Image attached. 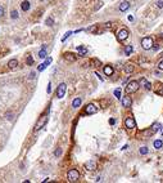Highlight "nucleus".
I'll return each instance as SVG.
<instances>
[{
  "mask_svg": "<svg viewBox=\"0 0 163 183\" xmlns=\"http://www.w3.org/2000/svg\"><path fill=\"white\" fill-rule=\"evenodd\" d=\"M104 74L107 75V76H112L113 75V72H114V70H113V67L110 66V65H107V66H104Z\"/></svg>",
  "mask_w": 163,
  "mask_h": 183,
  "instance_id": "nucleus-13",
  "label": "nucleus"
},
{
  "mask_svg": "<svg viewBox=\"0 0 163 183\" xmlns=\"http://www.w3.org/2000/svg\"><path fill=\"white\" fill-rule=\"evenodd\" d=\"M132 50H134V47H132V45H127V47L125 48V53H126L127 56H130V54H131Z\"/></svg>",
  "mask_w": 163,
  "mask_h": 183,
  "instance_id": "nucleus-24",
  "label": "nucleus"
},
{
  "mask_svg": "<svg viewBox=\"0 0 163 183\" xmlns=\"http://www.w3.org/2000/svg\"><path fill=\"white\" fill-rule=\"evenodd\" d=\"M85 112L87 113V115H94V113L98 112V108H96V106L90 103V104H87L86 107H85Z\"/></svg>",
  "mask_w": 163,
  "mask_h": 183,
  "instance_id": "nucleus-8",
  "label": "nucleus"
},
{
  "mask_svg": "<svg viewBox=\"0 0 163 183\" xmlns=\"http://www.w3.org/2000/svg\"><path fill=\"white\" fill-rule=\"evenodd\" d=\"M139 85H140V87H144L146 90H150V89H152V84H150L149 81H148L145 78H141V79H140Z\"/></svg>",
  "mask_w": 163,
  "mask_h": 183,
  "instance_id": "nucleus-9",
  "label": "nucleus"
},
{
  "mask_svg": "<svg viewBox=\"0 0 163 183\" xmlns=\"http://www.w3.org/2000/svg\"><path fill=\"white\" fill-rule=\"evenodd\" d=\"M30 78H31V79H33V78H35V72H31V75H30Z\"/></svg>",
  "mask_w": 163,
  "mask_h": 183,
  "instance_id": "nucleus-42",
  "label": "nucleus"
},
{
  "mask_svg": "<svg viewBox=\"0 0 163 183\" xmlns=\"http://www.w3.org/2000/svg\"><path fill=\"white\" fill-rule=\"evenodd\" d=\"M90 65L91 66H94V67H98V66H100L101 65V62L99 59H96V58H93L91 61H90Z\"/></svg>",
  "mask_w": 163,
  "mask_h": 183,
  "instance_id": "nucleus-22",
  "label": "nucleus"
},
{
  "mask_svg": "<svg viewBox=\"0 0 163 183\" xmlns=\"http://www.w3.org/2000/svg\"><path fill=\"white\" fill-rule=\"evenodd\" d=\"M10 116H13V113H6V117H8V119H9V120H10V119H12V117H10Z\"/></svg>",
  "mask_w": 163,
  "mask_h": 183,
  "instance_id": "nucleus-38",
  "label": "nucleus"
},
{
  "mask_svg": "<svg viewBox=\"0 0 163 183\" xmlns=\"http://www.w3.org/2000/svg\"><path fill=\"white\" fill-rule=\"evenodd\" d=\"M3 14H4V8L0 5V17H3Z\"/></svg>",
  "mask_w": 163,
  "mask_h": 183,
  "instance_id": "nucleus-37",
  "label": "nucleus"
},
{
  "mask_svg": "<svg viewBox=\"0 0 163 183\" xmlns=\"http://www.w3.org/2000/svg\"><path fill=\"white\" fill-rule=\"evenodd\" d=\"M81 102H82V99H81V98H75V99H73V102H72V107H73V108H78L80 106H81Z\"/></svg>",
  "mask_w": 163,
  "mask_h": 183,
  "instance_id": "nucleus-18",
  "label": "nucleus"
},
{
  "mask_svg": "<svg viewBox=\"0 0 163 183\" xmlns=\"http://www.w3.org/2000/svg\"><path fill=\"white\" fill-rule=\"evenodd\" d=\"M125 126L127 128V129H134V128H136V121H135V119L132 117V116L126 117V120H125Z\"/></svg>",
  "mask_w": 163,
  "mask_h": 183,
  "instance_id": "nucleus-6",
  "label": "nucleus"
},
{
  "mask_svg": "<svg viewBox=\"0 0 163 183\" xmlns=\"http://www.w3.org/2000/svg\"><path fill=\"white\" fill-rule=\"evenodd\" d=\"M67 178H68L69 182H77L78 178H80V173H78V170H76V169H71V170L68 172V174H67Z\"/></svg>",
  "mask_w": 163,
  "mask_h": 183,
  "instance_id": "nucleus-4",
  "label": "nucleus"
},
{
  "mask_svg": "<svg viewBox=\"0 0 163 183\" xmlns=\"http://www.w3.org/2000/svg\"><path fill=\"white\" fill-rule=\"evenodd\" d=\"M129 35L130 34H129L127 28H121V30H118V31H117V39L120 41H125L129 37Z\"/></svg>",
  "mask_w": 163,
  "mask_h": 183,
  "instance_id": "nucleus-5",
  "label": "nucleus"
},
{
  "mask_svg": "<svg viewBox=\"0 0 163 183\" xmlns=\"http://www.w3.org/2000/svg\"><path fill=\"white\" fill-rule=\"evenodd\" d=\"M51 85H50V83H49V85H48V93H50V92H51V88H50Z\"/></svg>",
  "mask_w": 163,
  "mask_h": 183,
  "instance_id": "nucleus-39",
  "label": "nucleus"
},
{
  "mask_svg": "<svg viewBox=\"0 0 163 183\" xmlns=\"http://www.w3.org/2000/svg\"><path fill=\"white\" fill-rule=\"evenodd\" d=\"M46 56H48V53H46V47L44 45L42 49L39 52V57H40V58H46Z\"/></svg>",
  "mask_w": 163,
  "mask_h": 183,
  "instance_id": "nucleus-20",
  "label": "nucleus"
},
{
  "mask_svg": "<svg viewBox=\"0 0 163 183\" xmlns=\"http://www.w3.org/2000/svg\"><path fill=\"white\" fill-rule=\"evenodd\" d=\"M105 26H107L108 28H110V27H112V23H110V22H109V23H105Z\"/></svg>",
  "mask_w": 163,
  "mask_h": 183,
  "instance_id": "nucleus-41",
  "label": "nucleus"
},
{
  "mask_svg": "<svg viewBox=\"0 0 163 183\" xmlns=\"http://www.w3.org/2000/svg\"><path fill=\"white\" fill-rule=\"evenodd\" d=\"M159 132H161V134H163V126H161V129H159Z\"/></svg>",
  "mask_w": 163,
  "mask_h": 183,
  "instance_id": "nucleus-43",
  "label": "nucleus"
},
{
  "mask_svg": "<svg viewBox=\"0 0 163 183\" xmlns=\"http://www.w3.org/2000/svg\"><path fill=\"white\" fill-rule=\"evenodd\" d=\"M141 47L144 50H149L153 48V39L149 36H146V37H143V40H141Z\"/></svg>",
  "mask_w": 163,
  "mask_h": 183,
  "instance_id": "nucleus-2",
  "label": "nucleus"
},
{
  "mask_svg": "<svg viewBox=\"0 0 163 183\" xmlns=\"http://www.w3.org/2000/svg\"><path fill=\"white\" fill-rule=\"evenodd\" d=\"M137 89H139V83L135 81V80H132V81H130L127 85H126V93H127V94L135 93Z\"/></svg>",
  "mask_w": 163,
  "mask_h": 183,
  "instance_id": "nucleus-1",
  "label": "nucleus"
},
{
  "mask_svg": "<svg viewBox=\"0 0 163 183\" xmlns=\"http://www.w3.org/2000/svg\"><path fill=\"white\" fill-rule=\"evenodd\" d=\"M46 66H48V65H46L45 62H44V63H41V65L37 67V70H39V71H44V70H45V68H46Z\"/></svg>",
  "mask_w": 163,
  "mask_h": 183,
  "instance_id": "nucleus-30",
  "label": "nucleus"
},
{
  "mask_svg": "<svg viewBox=\"0 0 163 183\" xmlns=\"http://www.w3.org/2000/svg\"><path fill=\"white\" fill-rule=\"evenodd\" d=\"M46 123H48V116H46V115H42V116L37 120L36 125H35V132H37V130H40V129H42L44 126H45Z\"/></svg>",
  "mask_w": 163,
  "mask_h": 183,
  "instance_id": "nucleus-3",
  "label": "nucleus"
},
{
  "mask_svg": "<svg viewBox=\"0 0 163 183\" xmlns=\"http://www.w3.org/2000/svg\"><path fill=\"white\" fill-rule=\"evenodd\" d=\"M10 17H12L13 19H17V18H18V12H17V10H12Z\"/></svg>",
  "mask_w": 163,
  "mask_h": 183,
  "instance_id": "nucleus-27",
  "label": "nucleus"
},
{
  "mask_svg": "<svg viewBox=\"0 0 163 183\" xmlns=\"http://www.w3.org/2000/svg\"><path fill=\"white\" fill-rule=\"evenodd\" d=\"M65 89H67V85H65L64 83L59 84V87H58V89H57V97H58V98H63L64 94H65Z\"/></svg>",
  "mask_w": 163,
  "mask_h": 183,
  "instance_id": "nucleus-7",
  "label": "nucleus"
},
{
  "mask_svg": "<svg viewBox=\"0 0 163 183\" xmlns=\"http://www.w3.org/2000/svg\"><path fill=\"white\" fill-rule=\"evenodd\" d=\"M54 155H55L57 157H58V156H61V155H62V148H57L55 152H54Z\"/></svg>",
  "mask_w": 163,
  "mask_h": 183,
  "instance_id": "nucleus-31",
  "label": "nucleus"
},
{
  "mask_svg": "<svg viewBox=\"0 0 163 183\" xmlns=\"http://www.w3.org/2000/svg\"><path fill=\"white\" fill-rule=\"evenodd\" d=\"M154 147L157 148V150H161L163 147V142L161 139H157V141H154Z\"/></svg>",
  "mask_w": 163,
  "mask_h": 183,
  "instance_id": "nucleus-23",
  "label": "nucleus"
},
{
  "mask_svg": "<svg viewBox=\"0 0 163 183\" xmlns=\"http://www.w3.org/2000/svg\"><path fill=\"white\" fill-rule=\"evenodd\" d=\"M109 123H110V124H112V125H113V124L116 123V120H114V119H110V121H109Z\"/></svg>",
  "mask_w": 163,
  "mask_h": 183,
  "instance_id": "nucleus-40",
  "label": "nucleus"
},
{
  "mask_svg": "<svg viewBox=\"0 0 163 183\" xmlns=\"http://www.w3.org/2000/svg\"><path fill=\"white\" fill-rule=\"evenodd\" d=\"M96 30H98V25H93L91 27H89V28H87V31L94 34V32H96Z\"/></svg>",
  "mask_w": 163,
  "mask_h": 183,
  "instance_id": "nucleus-25",
  "label": "nucleus"
},
{
  "mask_svg": "<svg viewBox=\"0 0 163 183\" xmlns=\"http://www.w3.org/2000/svg\"><path fill=\"white\" fill-rule=\"evenodd\" d=\"M8 66H9V68H16L18 66V61L17 59H10L8 62Z\"/></svg>",
  "mask_w": 163,
  "mask_h": 183,
  "instance_id": "nucleus-21",
  "label": "nucleus"
},
{
  "mask_svg": "<svg viewBox=\"0 0 163 183\" xmlns=\"http://www.w3.org/2000/svg\"><path fill=\"white\" fill-rule=\"evenodd\" d=\"M71 34H72V31H68L67 34H65V35L63 36V39H62V41H64V40H65V39H67V37H68V36H69Z\"/></svg>",
  "mask_w": 163,
  "mask_h": 183,
  "instance_id": "nucleus-34",
  "label": "nucleus"
},
{
  "mask_svg": "<svg viewBox=\"0 0 163 183\" xmlns=\"http://www.w3.org/2000/svg\"><path fill=\"white\" fill-rule=\"evenodd\" d=\"M157 125H154L152 129H148V130H144V132H141V133H140V134H141V135H144V137H148V135H153L155 132H157Z\"/></svg>",
  "mask_w": 163,
  "mask_h": 183,
  "instance_id": "nucleus-11",
  "label": "nucleus"
},
{
  "mask_svg": "<svg viewBox=\"0 0 163 183\" xmlns=\"http://www.w3.org/2000/svg\"><path fill=\"white\" fill-rule=\"evenodd\" d=\"M30 6H31V5H30V1H27V0L21 4V8H22V10H23V12H27L30 9Z\"/></svg>",
  "mask_w": 163,
  "mask_h": 183,
  "instance_id": "nucleus-19",
  "label": "nucleus"
},
{
  "mask_svg": "<svg viewBox=\"0 0 163 183\" xmlns=\"http://www.w3.org/2000/svg\"><path fill=\"white\" fill-rule=\"evenodd\" d=\"M157 6H158V8H163V1H162V0L157 1Z\"/></svg>",
  "mask_w": 163,
  "mask_h": 183,
  "instance_id": "nucleus-35",
  "label": "nucleus"
},
{
  "mask_svg": "<svg viewBox=\"0 0 163 183\" xmlns=\"http://www.w3.org/2000/svg\"><path fill=\"white\" fill-rule=\"evenodd\" d=\"M45 23H46L48 26H53V23H54V21H53V18H51V17H49V18H46V21H45Z\"/></svg>",
  "mask_w": 163,
  "mask_h": 183,
  "instance_id": "nucleus-28",
  "label": "nucleus"
},
{
  "mask_svg": "<svg viewBox=\"0 0 163 183\" xmlns=\"http://www.w3.org/2000/svg\"><path fill=\"white\" fill-rule=\"evenodd\" d=\"M157 94L163 95V85H161V88H159V89H157Z\"/></svg>",
  "mask_w": 163,
  "mask_h": 183,
  "instance_id": "nucleus-33",
  "label": "nucleus"
},
{
  "mask_svg": "<svg viewBox=\"0 0 163 183\" xmlns=\"http://www.w3.org/2000/svg\"><path fill=\"white\" fill-rule=\"evenodd\" d=\"M27 65H28V66L33 65V58H32L31 56H27Z\"/></svg>",
  "mask_w": 163,
  "mask_h": 183,
  "instance_id": "nucleus-29",
  "label": "nucleus"
},
{
  "mask_svg": "<svg viewBox=\"0 0 163 183\" xmlns=\"http://www.w3.org/2000/svg\"><path fill=\"white\" fill-rule=\"evenodd\" d=\"M158 68H159L161 71H163V61H161V62L158 63Z\"/></svg>",
  "mask_w": 163,
  "mask_h": 183,
  "instance_id": "nucleus-36",
  "label": "nucleus"
},
{
  "mask_svg": "<svg viewBox=\"0 0 163 183\" xmlns=\"http://www.w3.org/2000/svg\"><path fill=\"white\" fill-rule=\"evenodd\" d=\"M85 168H86V170H95L96 169V164L94 163V161H89V163H86L85 164Z\"/></svg>",
  "mask_w": 163,
  "mask_h": 183,
  "instance_id": "nucleus-15",
  "label": "nucleus"
},
{
  "mask_svg": "<svg viewBox=\"0 0 163 183\" xmlns=\"http://www.w3.org/2000/svg\"><path fill=\"white\" fill-rule=\"evenodd\" d=\"M139 152H140V155H146L149 152V150H148V147H141L139 150Z\"/></svg>",
  "mask_w": 163,
  "mask_h": 183,
  "instance_id": "nucleus-26",
  "label": "nucleus"
},
{
  "mask_svg": "<svg viewBox=\"0 0 163 183\" xmlns=\"http://www.w3.org/2000/svg\"><path fill=\"white\" fill-rule=\"evenodd\" d=\"M114 95H116L117 98H120V97H121V89H116V90H114Z\"/></svg>",
  "mask_w": 163,
  "mask_h": 183,
  "instance_id": "nucleus-32",
  "label": "nucleus"
},
{
  "mask_svg": "<svg viewBox=\"0 0 163 183\" xmlns=\"http://www.w3.org/2000/svg\"><path fill=\"white\" fill-rule=\"evenodd\" d=\"M134 70H135V67H134V65L132 63H127L125 66V72L126 74H132L134 72Z\"/></svg>",
  "mask_w": 163,
  "mask_h": 183,
  "instance_id": "nucleus-16",
  "label": "nucleus"
},
{
  "mask_svg": "<svg viewBox=\"0 0 163 183\" xmlns=\"http://www.w3.org/2000/svg\"><path fill=\"white\" fill-rule=\"evenodd\" d=\"M131 104H132V99H131V97L126 95V97H123V98H122V106H123L125 108H129Z\"/></svg>",
  "mask_w": 163,
  "mask_h": 183,
  "instance_id": "nucleus-10",
  "label": "nucleus"
},
{
  "mask_svg": "<svg viewBox=\"0 0 163 183\" xmlns=\"http://www.w3.org/2000/svg\"><path fill=\"white\" fill-rule=\"evenodd\" d=\"M130 8V3L129 1H122L121 4H120V10L121 12H126Z\"/></svg>",
  "mask_w": 163,
  "mask_h": 183,
  "instance_id": "nucleus-17",
  "label": "nucleus"
},
{
  "mask_svg": "<svg viewBox=\"0 0 163 183\" xmlns=\"http://www.w3.org/2000/svg\"><path fill=\"white\" fill-rule=\"evenodd\" d=\"M77 52H78V54H80V56H82V57H84V56L87 54V52H89V50H87L86 47H84V45H80V47H77Z\"/></svg>",
  "mask_w": 163,
  "mask_h": 183,
  "instance_id": "nucleus-14",
  "label": "nucleus"
},
{
  "mask_svg": "<svg viewBox=\"0 0 163 183\" xmlns=\"http://www.w3.org/2000/svg\"><path fill=\"white\" fill-rule=\"evenodd\" d=\"M64 59L68 61V62H76L77 57L73 54V53H64Z\"/></svg>",
  "mask_w": 163,
  "mask_h": 183,
  "instance_id": "nucleus-12",
  "label": "nucleus"
}]
</instances>
